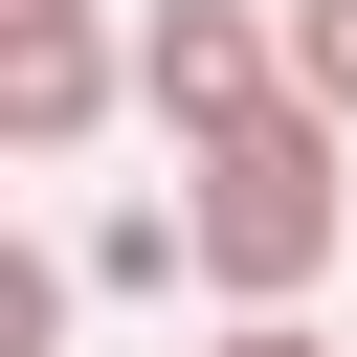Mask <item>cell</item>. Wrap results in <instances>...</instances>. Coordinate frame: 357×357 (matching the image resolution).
<instances>
[{
	"label": "cell",
	"instance_id": "cell-4",
	"mask_svg": "<svg viewBox=\"0 0 357 357\" xmlns=\"http://www.w3.org/2000/svg\"><path fill=\"white\" fill-rule=\"evenodd\" d=\"M67 268H89V290H178V268H201V223H178V201H89V245H67Z\"/></svg>",
	"mask_w": 357,
	"mask_h": 357
},
{
	"label": "cell",
	"instance_id": "cell-2",
	"mask_svg": "<svg viewBox=\"0 0 357 357\" xmlns=\"http://www.w3.org/2000/svg\"><path fill=\"white\" fill-rule=\"evenodd\" d=\"M134 112L201 156L245 112H290V0H134Z\"/></svg>",
	"mask_w": 357,
	"mask_h": 357
},
{
	"label": "cell",
	"instance_id": "cell-6",
	"mask_svg": "<svg viewBox=\"0 0 357 357\" xmlns=\"http://www.w3.org/2000/svg\"><path fill=\"white\" fill-rule=\"evenodd\" d=\"M223 357H335V335H312V312H223Z\"/></svg>",
	"mask_w": 357,
	"mask_h": 357
},
{
	"label": "cell",
	"instance_id": "cell-1",
	"mask_svg": "<svg viewBox=\"0 0 357 357\" xmlns=\"http://www.w3.org/2000/svg\"><path fill=\"white\" fill-rule=\"evenodd\" d=\"M178 223H201V290L223 312H312V268L357 245V134L290 89V112H245V134H201L178 156Z\"/></svg>",
	"mask_w": 357,
	"mask_h": 357
},
{
	"label": "cell",
	"instance_id": "cell-5",
	"mask_svg": "<svg viewBox=\"0 0 357 357\" xmlns=\"http://www.w3.org/2000/svg\"><path fill=\"white\" fill-rule=\"evenodd\" d=\"M290 89H312V112L357 134V0H290Z\"/></svg>",
	"mask_w": 357,
	"mask_h": 357
},
{
	"label": "cell",
	"instance_id": "cell-3",
	"mask_svg": "<svg viewBox=\"0 0 357 357\" xmlns=\"http://www.w3.org/2000/svg\"><path fill=\"white\" fill-rule=\"evenodd\" d=\"M112 112H134V22H112V0H0V156L67 178Z\"/></svg>",
	"mask_w": 357,
	"mask_h": 357
}]
</instances>
